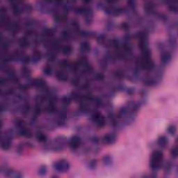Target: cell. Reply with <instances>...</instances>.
<instances>
[{
  "label": "cell",
  "instance_id": "cell-1",
  "mask_svg": "<svg viewBox=\"0 0 178 178\" xmlns=\"http://www.w3.org/2000/svg\"><path fill=\"white\" fill-rule=\"evenodd\" d=\"M163 152L159 150H156L152 152L150 159V166L152 170H158L161 166V161L163 160Z\"/></svg>",
  "mask_w": 178,
  "mask_h": 178
},
{
  "label": "cell",
  "instance_id": "cell-2",
  "mask_svg": "<svg viewBox=\"0 0 178 178\" xmlns=\"http://www.w3.org/2000/svg\"><path fill=\"white\" fill-rule=\"evenodd\" d=\"M54 168L57 171L60 172V173H64L69 170L70 163L66 160L61 159V160L56 161L54 163Z\"/></svg>",
  "mask_w": 178,
  "mask_h": 178
},
{
  "label": "cell",
  "instance_id": "cell-3",
  "mask_svg": "<svg viewBox=\"0 0 178 178\" xmlns=\"http://www.w3.org/2000/svg\"><path fill=\"white\" fill-rule=\"evenodd\" d=\"M92 118H93L94 122H95L97 126L100 127H102L105 124V120H104V116L100 113H98V112L95 113L93 115Z\"/></svg>",
  "mask_w": 178,
  "mask_h": 178
},
{
  "label": "cell",
  "instance_id": "cell-4",
  "mask_svg": "<svg viewBox=\"0 0 178 178\" xmlns=\"http://www.w3.org/2000/svg\"><path fill=\"white\" fill-rule=\"evenodd\" d=\"M69 145L73 149H77L81 145V139L77 136H72L69 141Z\"/></svg>",
  "mask_w": 178,
  "mask_h": 178
},
{
  "label": "cell",
  "instance_id": "cell-5",
  "mask_svg": "<svg viewBox=\"0 0 178 178\" xmlns=\"http://www.w3.org/2000/svg\"><path fill=\"white\" fill-rule=\"evenodd\" d=\"M103 143L104 144H108V145H111V144L114 143L116 141V136L115 134H109L105 135L103 137Z\"/></svg>",
  "mask_w": 178,
  "mask_h": 178
},
{
  "label": "cell",
  "instance_id": "cell-6",
  "mask_svg": "<svg viewBox=\"0 0 178 178\" xmlns=\"http://www.w3.org/2000/svg\"><path fill=\"white\" fill-rule=\"evenodd\" d=\"M91 45H90V43H88V42H83V43H81L80 50L81 52H82V53H84V54L88 53V52L91 51Z\"/></svg>",
  "mask_w": 178,
  "mask_h": 178
},
{
  "label": "cell",
  "instance_id": "cell-7",
  "mask_svg": "<svg viewBox=\"0 0 178 178\" xmlns=\"http://www.w3.org/2000/svg\"><path fill=\"white\" fill-rule=\"evenodd\" d=\"M171 60V55L168 52H163L161 56V61L163 64H167Z\"/></svg>",
  "mask_w": 178,
  "mask_h": 178
},
{
  "label": "cell",
  "instance_id": "cell-8",
  "mask_svg": "<svg viewBox=\"0 0 178 178\" xmlns=\"http://www.w3.org/2000/svg\"><path fill=\"white\" fill-rule=\"evenodd\" d=\"M33 85L34 86L37 87V88H43L44 87H45L46 83L42 79H35L33 81Z\"/></svg>",
  "mask_w": 178,
  "mask_h": 178
},
{
  "label": "cell",
  "instance_id": "cell-9",
  "mask_svg": "<svg viewBox=\"0 0 178 178\" xmlns=\"http://www.w3.org/2000/svg\"><path fill=\"white\" fill-rule=\"evenodd\" d=\"M56 77H57V79H59V81H65L68 78L67 73H65V72H63V71L57 72V74H56Z\"/></svg>",
  "mask_w": 178,
  "mask_h": 178
},
{
  "label": "cell",
  "instance_id": "cell-10",
  "mask_svg": "<svg viewBox=\"0 0 178 178\" xmlns=\"http://www.w3.org/2000/svg\"><path fill=\"white\" fill-rule=\"evenodd\" d=\"M6 172V176L10 177L19 178L22 177V175L20 174V173L17 171H15L13 170H8Z\"/></svg>",
  "mask_w": 178,
  "mask_h": 178
},
{
  "label": "cell",
  "instance_id": "cell-11",
  "mask_svg": "<svg viewBox=\"0 0 178 178\" xmlns=\"http://www.w3.org/2000/svg\"><path fill=\"white\" fill-rule=\"evenodd\" d=\"M168 139L164 136H160L157 140V144L159 146L161 147V148H164L166 146H167L168 144Z\"/></svg>",
  "mask_w": 178,
  "mask_h": 178
},
{
  "label": "cell",
  "instance_id": "cell-12",
  "mask_svg": "<svg viewBox=\"0 0 178 178\" xmlns=\"http://www.w3.org/2000/svg\"><path fill=\"white\" fill-rule=\"evenodd\" d=\"M20 134L23 136L26 137V138H30L31 136V131L28 129H26V127L20 129Z\"/></svg>",
  "mask_w": 178,
  "mask_h": 178
},
{
  "label": "cell",
  "instance_id": "cell-13",
  "mask_svg": "<svg viewBox=\"0 0 178 178\" xmlns=\"http://www.w3.org/2000/svg\"><path fill=\"white\" fill-rule=\"evenodd\" d=\"M40 59H41V54H40V52H37L36 51V52H35L33 54L32 58H31L33 63H37V62H38L40 60Z\"/></svg>",
  "mask_w": 178,
  "mask_h": 178
},
{
  "label": "cell",
  "instance_id": "cell-14",
  "mask_svg": "<svg viewBox=\"0 0 178 178\" xmlns=\"http://www.w3.org/2000/svg\"><path fill=\"white\" fill-rule=\"evenodd\" d=\"M72 52V47L70 45H65L62 48V52L63 54L70 55Z\"/></svg>",
  "mask_w": 178,
  "mask_h": 178
},
{
  "label": "cell",
  "instance_id": "cell-15",
  "mask_svg": "<svg viewBox=\"0 0 178 178\" xmlns=\"http://www.w3.org/2000/svg\"><path fill=\"white\" fill-rule=\"evenodd\" d=\"M36 139H37L38 141H39L40 143H43L47 141V136L45 134H44L43 133L39 132L38 133V134L36 135Z\"/></svg>",
  "mask_w": 178,
  "mask_h": 178
},
{
  "label": "cell",
  "instance_id": "cell-16",
  "mask_svg": "<svg viewBox=\"0 0 178 178\" xmlns=\"http://www.w3.org/2000/svg\"><path fill=\"white\" fill-rule=\"evenodd\" d=\"M19 44H20V45L22 47H27L29 46V41L25 38H20V41H19Z\"/></svg>",
  "mask_w": 178,
  "mask_h": 178
},
{
  "label": "cell",
  "instance_id": "cell-17",
  "mask_svg": "<svg viewBox=\"0 0 178 178\" xmlns=\"http://www.w3.org/2000/svg\"><path fill=\"white\" fill-rule=\"evenodd\" d=\"M103 162H104V164L106 166L111 165V163H112V159H111V156H109V155L104 156V158H103Z\"/></svg>",
  "mask_w": 178,
  "mask_h": 178
},
{
  "label": "cell",
  "instance_id": "cell-18",
  "mask_svg": "<svg viewBox=\"0 0 178 178\" xmlns=\"http://www.w3.org/2000/svg\"><path fill=\"white\" fill-rule=\"evenodd\" d=\"M144 9H146V11L147 12H152L153 9H154V5L152 4V3L151 2H148L147 3L145 6H144Z\"/></svg>",
  "mask_w": 178,
  "mask_h": 178
},
{
  "label": "cell",
  "instance_id": "cell-19",
  "mask_svg": "<svg viewBox=\"0 0 178 178\" xmlns=\"http://www.w3.org/2000/svg\"><path fill=\"white\" fill-rule=\"evenodd\" d=\"M167 131L168 134L171 136H174L176 133V127L174 125H170L167 129Z\"/></svg>",
  "mask_w": 178,
  "mask_h": 178
},
{
  "label": "cell",
  "instance_id": "cell-20",
  "mask_svg": "<svg viewBox=\"0 0 178 178\" xmlns=\"http://www.w3.org/2000/svg\"><path fill=\"white\" fill-rule=\"evenodd\" d=\"M43 72H44V74H45L46 75H50V74H52V67L50 66V65H47V66H45V67H44Z\"/></svg>",
  "mask_w": 178,
  "mask_h": 178
},
{
  "label": "cell",
  "instance_id": "cell-21",
  "mask_svg": "<svg viewBox=\"0 0 178 178\" xmlns=\"http://www.w3.org/2000/svg\"><path fill=\"white\" fill-rule=\"evenodd\" d=\"M47 169L45 166H42L38 170V174L40 175H45L47 173Z\"/></svg>",
  "mask_w": 178,
  "mask_h": 178
},
{
  "label": "cell",
  "instance_id": "cell-22",
  "mask_svg": "<svg viewBox=\"0 0 178 178\" xmlns=\"http://www.w3.org/2000/svg\"><path fill=\"white\" fill-rule=\"evenodd\" d=\"M22 74H23L24 76L27 77L31 74V72H30V70H29L28 68L24 67L23 69H22Z\"/></svg>",
  "mask_w": 178,
  "mask_h": 178
},
{
  "label": "cell",
  "instance_id": "cell-23",
  "mask_svg": "<svg viewBox=\"0 0 178 178\" xmlns=\"http://www.w3.org/2000/svg\"><path fill=\"white\" fill-rule=\"evenodd\" d=\"M170 154H171L172 156H173V158H177V148H173L171 150V152H170Z\"/></svg>",
  "mask_w": 178,
  "mask_h": 178
},
{
  "label": "cell",
  "instance_id": "cell-24",
  "mask_svg": "<svg viewBox=\"0 0 178 178\" xmlns=\"http://www.w3.org/2000/svg\"><path fill=\"white\" fill-rule=\"evenodd\" d=\"M169 9H170L172 11L175 12V13H177V6H175V5H171V6H170Z\"/></svg>",
  "mask_w": 178,
  "mask_h": 178
},
{
  "label": "cell",
  "instance_id": "cell-25",
  "mask_svg": "<svg viewBox=\"0 0 178 178\" xmlns=\"http://www.w3.org/2000/svg\"><path fill=\"white\" fill-rule=\"evenodd\" d=\"M63 102L65 104H69L70 102V100L68 98H67V97H65L63 99Z\"/></svg>",
  "mask_w": 178,
  "mask_h": 178
},
{
  "label": "cell",
  "instance_id": "cell-26",
  "mask_svg": "<svg viewBox=\"0 0 178 178\" xmlns=\"http://www.w3.org/2000/svg\"><path fill=\"white\" fill-rule=\"evenodd\" d=\"M121 26L124 30H127V29H129V25L127 24H126V23H123V24H122Z\"/></svg>",
  "mask_w": 178,
  "mask_h": 178
}]
</instances>
